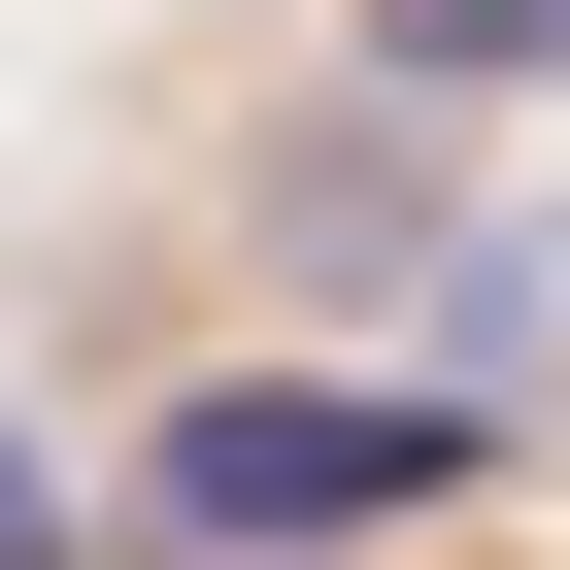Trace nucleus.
Listing matches in <instances>:
<instances>
[{
	"mask_svg": "<svg viewBox=\"0 0 570 570\" xmlns=\"http://www.w3.org/2000/svg\"><path fill=\"white\" fill-rule=\"evenodd\" d=\"M470 470H503V403H436V370H202L168 470H135V537L168 570H336V537H403Z\"/></svg>",
	"mask_w": 570,
	"mask_h": 570,
	"instance_id": "nucleus-1",
	"label": "nucleus"
},
{
	"mask_svg": "<svg viewBox=\"0 0 570 570\" xmlns=\"http://www.w3.org/2000/svg\"><path fill=\"white\" fill-rule=\"evenodd\" d=\"M403 101H570V0H370Z\"/></svg>",
	"mask_w": 570,
	"mask_h": 570,
	"instance_id": "nucleus-2",
	"label": "nucleus"
},
{
	"mask_svg": "<svg viewBox=\"0 0 570 570\" xmlns=\"http://www.w3.org/2000/svg\"><path fill=\"white\" fill-rule=\"evenodd\" d=\"M0 570H68V503H35V470H0Z\"/></svg>",
	"mask_w": 570,
	"mask_h": 570,
	"instance_id": "nucleus-3",
	"label": "nucleus"
}]
</instances>
